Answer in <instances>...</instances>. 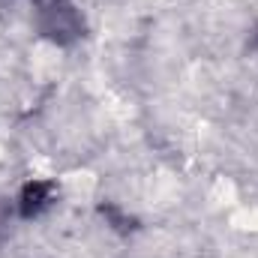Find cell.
<instances>
[{
  "instance_id": "obj_1",
  "label": "cell",
  "mask_w": 258,
  "mask_h": 258,
  "mask_svg": "<svg viewBox=\"0 0 258 258\" xmlns=\"http://www.w3.org/2000/svg\"><path fill=\"white\" fill-rule=\"evenodd\" d=\"M36 27L42 36L54 39V42H75L84 30V21H81V9L72 3V0H36Z\"/></svg>"
}]
</instances>
